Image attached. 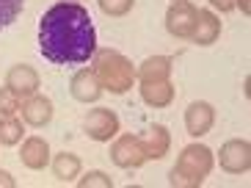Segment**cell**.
Returning a JSON list of instances; mask_svg holds the SVG:
<instances>
[{
  "label": "cell",
  "instance_id": "cell-8",
  "mask_svg": "<svg viewBox=\"0 0 251 188\" xmlns=\"http://www.w3.org/2000/svg\"><path fill=\"white\" fill-rule=\"evenodd\" d=\"M6 86L14 91L20 100L30 97V94H36V89H39V72L33 67H28V64H14L6 75Z\"/></svg>",
  "mask_w": 251,
  "mask_h": 188
},
{
  "label": "cell",
  "instance_id": "cell-15",
  "mask_svg": "<svg viewBox=\"0 0 251 188\" xmlns=\"http://www.w3.org/2000/svg\"><path fill=\"white\" fill-rule=\"evenodd\" d=\"M141 141H144L147 161H160V158H166V152H169V147H171V135L163 125H155V128H149V133L144 135Z\"/></svg>",
  "mask_w": 251,
  "mask_h": 188
},
{
  "label": "cell",
  "instance_id": "cell-27",
  "mask_svg": "<svg viewBox=\"0 0 251 188\" xmlns=\"http://www.w3.org/2000/svg\"><path fill=\"white\" fill-rule=\"evenodd\" d=\"M174 3H177V0H174Z\"/></svg>",
  "mask_w": 251,
  "mask_h": 188
},
{
  "label": "cell",
  "instance_id": "cell-11",
  "mask_svg": "<svg viewBox=\"0 0 251 188\" xmlns=\"http://www.w3.org/2000/svg\"><path fill=\"white\" fill-rule=\"evenodd\" d=\"M20 161H23L25 169H33V172L45 169V166L50 163V144H47L45 138H39V135L25 138L23 150H20Z\"/></svg>",
  "mask_w": 251,
  "mask_h": 188
},
{
  "label": "cell",
  "instance_id": "cell-17",
  "mask_svg": "<svg viewBox=\"0 0 251 188\" xmlns=\"http://www.w3.org/2000/svg\"><path fill=\"white\" fill-rule=\"evenodd\" d=\"M52 174L58 177L61 183H69L80 174V158L72 155V152H58L52 158Z\"/></svg>",
  "mask_w": 251,
  "mask_h": 188
},
{
  "label": "cell",
  "instance_id": "cell-16",
  "mask_svg": "<svg viewBox=\"0 0 251 188\" xmlns=\"http://www.w3.org/2000/svg\"><path fill=\"white\" fill-rule=\"evenodd\" d=\"M141 100L152 108H166L174 100V86L171 81H155V83H141Z\"/></svg>",
  "mask_w": 251,
  "mask_h": 188
},
{
  "label": "cell",
  "instance_id": "cell-14",
  "mask_svg": "<svg viewBox=\"0 0 251 188\" xmlns=\"http://www.w3.org/2000/svg\"><path fill=\"white\" fill-rule=\"evenodd\" d=\"M171 75V58L169 55H152L135 69V81L141 83H155V81H169Z\"/></svg>",
  "mask_w": 251,
  "mask_h": 188
},
{
  "label": "cell",
  "instance_id": "cell-3",
  "mask_svg": "<svg viewBox=\"0 0 251 188\" xmlns=\"http://www.w3.org/2000/svg\"><path fill=\"white\" fill-rule=\"evenodd\" d=\"M213 150L204 147V144H188L182 152H179L177 163L171 169L169 183L171 186H182V188H196L204 183V177L213 172Z\"/></svg>",
  "mask_w": 251,
  "mask_h": 188
},
{
  "label": "cell",
  "instance_id": "cell-5",
  "mask_svg": "<svg viewBox=\"0 0 251 188\" xmlns=\"http://www.w3.org/2000/svg\"><path fill=\"white\" fill-rule=\"evenodd\" d=\"M196 14H199V8L193 6V3L177 0V3L166 11V28H169V33L177 36V39H191L193 28H196Z\"/></svg>",
  "mask_w": 251,
  "mask_h": 188
},
{
  "label": "cell",
  "instance_id": "cell-25",
  "mask_svg": "<svg viewBox=\"0 0 251 188\" xmlns=\"http://www.w3.org/2000/svg\"><path fill=\"white\" fill-rule=\"evenodd\" d=\"M235 6H237V8H240V11H243V14H246V17H249V14H251V6H249V0H235Z\"/></svg>",
  "mask_w": 251,
  "mask_h": 188
},
{
  "label": "cell",
  "instance_id": "cell-23",
  "mask_svg": "<svg viewBox=\"0 0 251 188\" xmlns=\"http://www.w3.org/2000/svg\"><path fill=\"white\" fill-rule=\"evenodd\" d=\"M210 6L218 8V11H232L235 8V0H210Z\"/></svg>",
  "mask_w": 251,
  "mask_h": 188
},
{
  "label": "cell",
  "instance_id": "cell-6",
  "mask_svg": "<svg viewBox=\"0 0 251 188\" xmlns=\"http://www.w3.org/2000/svg\"><path fill=\"white\" fill-rule=\"evenodd\" d=\"M218 161H221V169H226L229 174H243L251 169V144L243 138H232L221 147L218 152Z\"/></svg>",
  "mask_w": 251,
  "mask_h": 188
},
{
  "label": "cell",
  "instance_id": "cell-26",
  "mask_svg": "<svg viewBox=\"0 0 251 188\" xmlns=\"http://www.w3.org/2000/svg\"><path fill=\"white\" fill-rule=\"evenodd\" d=\"M64 3H75V0H64Z\"/></svg>",
  "mask_w": 251,
  "mask_h": 188
},
{
  "label": "cell",
  "instance_id": "cell-21",
  "mask_svg": "<svg viewBox=\"0 0 251 188\" xmlns=\"http://www.w3.org/2000/svg\"><path fill=\"white\" fill-rule=\"evenodd\" d=\"M17 111H20V97L8 86L0 89V116H14Z\"/></svg>",
  "mask_w": 251,
  "mask_h": 188
},
{
  "label": "cell",
  "instance_id": "cell-1",
  "mask_svg": "<svg viewBox=\"0 0 251 188\" xmlns=\"http://www.w3.org/2000/svg\"><path fill=\"white\" fill-rule=\"evenodd\" d=\"M39 53L50 64L77 67L97 53V30L77 3H55L39 20Z\"/></svg>",
  "mask_w": 251,
  "mask_h": 188
},
{
  "label": "cell",
  "instance_id": "cell-4",
  "mask_svg": "<svg viewBox=\"0 0 251 188\" xmlns=\"http://www.w3.org/2000/svg\"><path fill=\"white\" fill-rule=\"evenodd\" d=\"M111 161L119 169H138L147 163V152H144V141L138 135H119L111 147Z\"/></svg>",
  "mask_w": 251,
  "mask_h": 188
},
{
  "label": "cell",
  "instance_id": "cell-2",
  "mask_svg": "<svg viewBox=\"0 0 251 188\" xmlns=\"http://www.w3.org/2000/svg\"><path fill=\"white\" fill-rule=\"evenodd\" d=\"M94 75L105 91L111 94H127L135 83V67L133 61L122 55L119 50H97L94 55Z\"/></svg>",
  "mask_w": 251,
  "mask_h": 188
},
{
  "label": "cell",
  "instance_id": "cell-10",
  "mask_svg": "<svg viewBox=\"0 0 251 188\" xmlns=\"http://www.w3.org/2000/svg\"><path fill=\"white\" fill-rule=\"evenodd\" d=\"M69 91H72V97L77 103H97V100L102 97V86L97 81L94 69H80V72H75L72 83H69Z\"/></svg>",
  "mask_w": 251,
  "mask_h": 188
},
{
  "label": "cell",
  "instance_id": "cell-20",
  "mask_svg": "<svg viewBox=\"0 0 251 188\" xmlns=\"http://www.w3.org/2000/svg\"><path fill=\"white\" fill-rule=\"evenodd\" d=\"M97 3L102 8V14H108V17H125L135 6V0H97Z\"/></svg>",
  "mask_w": 251,
  "mask_h": 188
},
{
  "label": "cell",
  "instance_id": "cell-13",
  "mask_svg": "<svg viewBox=\"0 0 251 188\" xmlns=\"http://www.w3.org/2000/svg\"><path fill=\"white\" fill-rule=\"evenodd\" d=\"M221 36V20L213 14V11H207V8H199V14H196V28H193V42L201 47L213 45L215 39Z\"/></svg>",
  "mask_w": 251,
  "mask_h": 188
},
{
  "label": "cell",
  "instance_id": "cell-19",
  "mask_svg": "<svg viewBox=\"0 0 251 188\" xmlns=\"http://www.w3.org/2000/svg\"><path fill=\"white\" fill-rule=\"evenodd\" d=\"M25 0H0V30L17 23V17L23 14Z\"/></svg>",
  "mask_w": 251,
  "mask_h": 188
},
{
  "label": "cell",
  "instance_id": "cell-24",
  "mask_svg": "<svg viewBox=\"0 0 251 188\" xmlns=\"http://www.w3.org/2000/svg\"><path fill=\"white\" fill-rule=\"evenodd\" d=\"M0 186L3 188H14V177H11L8 172H0Z\"/></svg>",
  "mask_w": 251,
  "mask_h": 188
},
{
  "label": "cell",
  "instance_id": "cell-7",
  "mask_svg": "<svg viewBox=\"0 0 251 188\" xmlns=\"http://www.w3.org/2000/svg\"><path fill=\"white\" fill-rule=\"evenodd\" d=\"M83 130L94 141H111L113 135L119 133V116L111 108H94L86 116V122H83Z\"/></svg>",
  "mask_w": 251,
  "mask_h": 188
},
{
  "label": "cell",
  "instance_id": "cell-18",
  "mask_svg": "<svg viewBox=\"0 0 251 188\" xmlns=\"http://www.w3.org/2000/svg\"><path fill=\"white\" fill-rule=\"evenodd\" d=\"M23 141V122L14 116H3L0 119V144L3 147H14Z\"/></svg>",
  "mask_w": 251,
  "mask_h": 188
},
{
  "label": "cell",
  "instance_id": "cell-9",
  "mask_svg": "<svg viewBox=\"0 0 251 188\" xmlns=\"http://www.w3.org/2000/svg\"><path fill=\"white\" fill-rule=\"evenodd\" d=\"M215 125V108L210 103H191L188 111H185V128L193 138H201V135L210 133V128Z\"/></svg>",
  "mask_w": 251,
  "mask_h": 188
},
{
  "label": "cell",
  "instance_id": "cell-12",
  "mask_svg": "<svg viewBox=\"0 0 251 188\" xmlns=\"http://www.w3.org/2000/svg\"><path fill=\"white\" fill-rule=\"evenodd\" d=\"M23 119L28 122L30 128H45V125H50V119H52L50 97H45V94H30V97H25Z\"/></svg>",
  "mask_w": 251,
  "mask_h": 188
},
{
  "label": "cell",
  "instance_id": "cell-22",
  "mask_svg": "<svg viewBox=\"0 0 251 188\" xmlns=\"http://www.w3.org/2000/svg\"><path fill=\"white\" fill-rule=\"evenodd\" d=\"M77 186H80V188H91V186L111 188V186H113V180H111V177H108L105 172H89L86 177H80V180H77Z\"/></svg>",
  "mask_w": 251,
  "mask_h": 188
}]
</instances>
